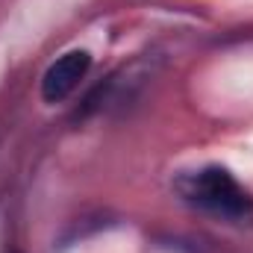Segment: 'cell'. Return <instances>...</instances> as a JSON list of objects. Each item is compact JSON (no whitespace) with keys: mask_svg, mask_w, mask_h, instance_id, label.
Listing matches in <instances>:
<instances>
[{"mask_svg":"<svg viewBox=\"0 0 253 253\" xmlns=\"http://www.w3.org/2000/svg\"><path fill=\"white\" fill-rule=\"evenodd\" d=\"M180 191L189 203L212 212V215H221V218L239 221V218H248L253 212V197L221 165H209V168H200L189 177H183Z\"/></svg>","mask_w":253,"mask_h":253,"instance_id":"cell-1","label":"cell"},{"mask_svg":"<svg viewBox=\"0 0 253 253\" xmlns=\"http://www.w3.org/2000/svg\"><path fill=\"white\" fill-rule=\"evenodd\" d=\"M88 68H91V53L88 50H68V53H62L42 77V97H44V103H62L65 97L85 80Z\"/></svg>","mask_w":253,"mask_h":253,"instance_id":"cell-2","label":"cell"}]
</instances>
